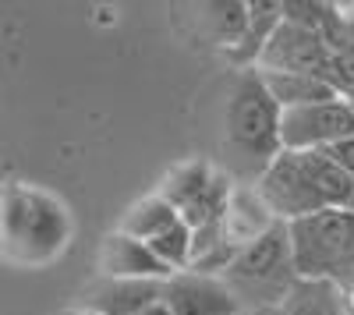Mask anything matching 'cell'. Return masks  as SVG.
<instances>
[{
	"mask_svg": "<svg viewBox=\"0 0 354 315\" xmlns=\"http://www.w3.org/2000/svg\"><path fill=\"white\" fill-rule=\"evenodd\" d=\"M330 46L322 43L312 28L294 25V21H280L273 28V36L266 39L255 71H280V75H315L322 78L330 68Z\"/></svg>",
	"mask_w": 354,
	"mask_h": 315,
	"instance_id": "obj_7",
	"label": "cell"
},
{
	"mask_svg": "<svg viewBox=\"0 0 354 315\" xmlns=\"http://www.w3.org/2000/svg\"><path fill=\"white\" fill-rule=\"evenodd\" d=\"M177 220H181V216H177V209L167 202L160 191H153V195H142L138 202L124 213V220H121L117 231L135 238V241H153L156 234H163L167 227L177 223Z\"/></svg>",
	"mask_w": 354,
	"mask_h": 315,
	"instance_id": "obj_16",
	"label": "cell"
},
{
	"mask_svg": "<svg viewBox=\"0 0 354 315\" xmlns=\"http://www.w3.org/2000/svg\"><path fill=\"white\" fill-rule=\"evenodd\" d=\"M280 21H283L280 4H273V0H252V4H248V25H245L241 39L234 43L230 50H223L227 64H230L234 71L255 68V64H259V53H262V46H266V39L273 36V28H277Z\"/></svg>",
	"mask_w": 354,
	"mask_h": 315,
	"instance_id": "obj_11",
	"label": "cell"
},
{
	"mask_svg": "<svg viewBox=\"0 0 354 315\" xmlns=\"http://www.w3.org/2000/svg\"><path fill=\"white\" fill-rule=\"evenodd\" d=\"M163 280H110L100 276V283L85 291L82 308L96 312V315H138L142 308H149L160 301Z\"/></svg>",
	"mask_w": 354,
	"mask_h": 315,
	"instance_id": "obj_10",
	"label": "cell"
},
{
	"mask_svg": "<svg viewBox=\"0 0 354 315\" xmlns=\"http://www.w3.org/2000/svg\"><path fill=\"white\" fill-rule=\"evenodd\" d=\"M344 138H354V110L344 99H326L280 113V149L315 153L333 149Z\"/></svg>",
	"mask_w": 354,
	"mask_h": 315,
	"instance_id": "obj_6",
	"label": "cell"
},
{
	"mask_svg": "<svg viewBox=\"0 0 354 315\" xmlns=\"http://www.w3.org/2000/svg\"><path fill=\"white\" fill-rule=\"evenodd\" d=\"M333 153V160L347 170V174L354 178V138H344V142H337V146L330 149Z\"/></svg>",
	"mask_w": 354,
	"mask_h": 315,
	"instance_id": "obj_19",
	"label": "cell"
},
{
	"mask_svg": "<svg viewBox=\"0 0 354 315\" xmlns=\"http://www.w3.org/2000/svg\"><path fill=\"white\" fill-rule=\"evenodd\" d=\"M75 238L68 206L28 181L0 184V255L15 266H46Z\"/></svg>",
	"mask_w": 354,
	"mask_h": 315,
	"instance_id": "obj_1",
	"label": "cell"
},
{
	"mask_svg": "<svg viewBox=\"0 0 354 315\" xmlns=\"http://www.w3.org/2000/svg\"><path fill=\"white\" fill-rule=\"evenodd\" d=\"M277 220L273 213L266 209V202L259 198L255 188H238L234 184V195H230V206H227V216H223V234L234 248H245L252 245L255 238H262L270 231Z\"/></svg>",
	"mask_w": 354,
	"mask_h": 315,
	"instance_id": "obj_12",
	"label": "cell"
},
{
	"mask_svg": "<svg viewBox=\"0 0 354 315\" xmlns=\"http://www.w3.org/2000/svg\"><path fill=\"white\" fill-rule=\"evenodd\" d=\"M64 315H96V312H88V308H82V305H78V308H71V312H64Z\"/></svg>",
	"mask_w": 354,
	"mask_h": 315,
	"instance_id": "obj_23",
	"label": "cell"
},
{
	"mask_svg": "<svg viewBox=\"0 0 354 315\" xmlns=\"http://www.w3.org/2000/svg\"><path fill=\"white\" fill-rule=\"evenodd\" d=\"M259 75H262L266 89H270V96L280 110H298V106L337 99L330 85L315 75H280V71H259Z\"/></svg>",
	"mask_w": 354,
	"mask_h": 315,
	"instance_id": "obj_14",
	"label": "cell"
},
{
	"mask_svg": "<svg viewBox=\"0 0 354 315\" xmlns=\"http://www.w3.org/2000/svg\"><path fill=\"white\" fill-rule=\"evenodd\" d=\"M238 315H283L280 305H245L238 308Z\"/></svg>",
	"mask_w": 354,
	"mask_h": 315,
	"instance_id": "obj_20",
	"label": "cell"
},
{
	"mask_svg": "<svg viewBox=\"0 0 354 315\" xmlns=\"http://www.w3.org/2000/svg\"><path fill=\"white\" fill-rule=\"evenodd\" d=\"M213 178H216V166L209 160H185V163H177V166L167 170V178L160 181L156 191L167 198L177 213H181V209H188L195 202L205 188H209Z\"/></svg>",
	"mask_w": 354,
	"mask_h": 315,
	"instance_id": "obj_15",
	"label": "cell"
},
{
	"mask_svg": "<svg viewBox=\"0 0 354 315\" xmlns=\"http://www.w3.org/2000/svg\"><path fill=\"white\" fill-rule=\"evenodd\" d=\"M344 287V301H347V312L354 315V280H347V283H340Z\"/></svg>",
	"mask_w": 354,
	"mask_h": 315,
	"instance_id": "obj_21",
	"label": "cell"
},
{
	"mask_svg": "<svg viewBox=\"0 0 354 315\" xmlns=\"http://www.w3.org/2000/svg\"><path fill=\"white\" fill-rule=\"evenodd\" d=\"M280 308L283 315H351L337 280H294Z\"/></svg>",
	"mask_w": 354,
	"mask_h": 315,
	"instance_id": "obj_13",
	"label": "cell"
},
{
	"mask_svg": "<svg viewBox=\"0 0 354 315\" xmlns=\"http://www.w3.org/2000/svg\"><path fill=\"white\" fill-rule=\"evenodd\" d=\"M347 209L354 213V191H351V198H347Z\"/></svg>",
	"mask_w": 354,
	"mask_h": 315,
	"instance_id": "obj_24",
	"label": "cell"
},
{
	"mask_svg": "<svg viewBox=\"0 0 354 315\" xmlns=\"http://www.w3.org/2000/svg\"><path fill=\"white\" fill-rule=\"evenodd\" d=\"M138 315H170V308H167V305H163V301H153V305H149V308H142V312H138Z\"/></svg>",
	"mask_w": 354,
	"mask_h": 315,
	"instance_id": "obj_22",
	"label": "cell"
},
{
	"mask_svg": "<svg viewBox=\"0 0 354 315\" xmlns=\"http://www.w3.org/2000/svg\"><path fill=\"white\" fill-rule=\"evenodd\" d=\"M322 82L333 89L337 99L354 103V50H351V53H333L326 75H322Z\"/></svg>",
	"mask_w": 354,
	"mask_h": 315,
	"instance_id": "obj_18",
	"label": "cell"
},
{
	"mask_svg": "<svg viewBox=\"0 0 354 315\" xmlns=\"http://www.w3.org/2000/svg\"><path fill=\"white\" fill-rule=\"evenodd\" d=\"M347 280H354V262H351V269H347ZM347 280H344V283H347Z\"/></svg>",
	"mask_w": 354,
	"mask_h": 315,
	"instance_id": "obj_25",
	"label": "cell"
},
{
	"mask_svg": "<svg viewBox=\"0 0 354 315\" xmlns=\"http://www.w3.org/2000/svg\"><path fill=\"white\" fill-rule=\"evenodd\" d=\"M160 301L170 308V315H238V298L220 276L205 273H174L163 280Z\"/></svg>",
	"mask_w": 354,
	"mask_h": 315,
	"instance_id": "obj_8",
	"label": "cell"
},
{
	"mask_svg": "<svg viewBox=\"0 0 354 315\" xmlns=\"http://www.w3.org/2000/svg\"><path fill=\"white\" fill-rule=\"evenodd\" d=\"M145 245H149V251L170 273H185L188 262H192V231H188V223H181V220L170 223L163 234H156L153 241H145Z\"/></svg>",
	"mask_w": 354,
	"mask_h": 315,
	"instance_id": "obj_17",
	"label": "cell"
},
{
	"mask_svg": "<svg viewBox=\"0 0 354 315\" xmlns=\"http://www.w3.org/2000/svg\"><path fill=\"white\" fill-rule=\"evenodd\" d=\"M100 276L110 280H167L174 276L145 241H135L121 231H113L100 245Z\"/></svg>",
	"mask_w": 354,
	"mask_h": 315,
	"instance_id": "obj_9",
	"label": "cell"
},
{
	"mask_svg": "<svg viewBox=\"0 0 354 315\" xmlns=\"http://www.w3.org/2000/svg\"><path fill=\"white\" fill-rule=\"evenodd\" d=\"M351 110H354V103H351Z\"/></svg>",
	"mask_w": 354,
	"mask_h": 315,
	"instance_id": "obj_26",
	"label": "cell"
},
{
	"mask_svg": "<svg viewBox=\"0 0 354 315\" xmlns=\"http://www.w3.org/2000/svg\"><path fill=\"white\" fill-rule=\"evenodd\" d=\"M252 188L259 191V198L273 213L277 223H294L308 213L326 209V202H322V195L315 191L308 170H305L301 153H290V149H280L270 160V166L255 178Z\"/></svg>",
	"mask_w": 354,
	"mask_h": 315,
	"instance_id": "obj_5",
	"label": "cell"
},
{
	"mask_svg": "<svg viewBox=\"0 0 354 315\" xmlns=\"http://www.w3.org/2000/svg\"><path fill=\"white\" fill-rule=\"evenodd\" d=\"M238 305H280L290 291L294 262H290V241H287V223H273L262 238L238 248L234 262L220 276Z\"/></svg>",
	"mask_w": 354,
	"mask_h": 315,
	"instance_id": "obj_4",
	"label": "cell"
},
{
	"mask_svg": "<svg viewBox=\"0 0 354 315\" xmlns=\"http://www.w3.org/2000/svg\"><path fill=\"white\" fill-rule=\"evenodd\" d=\"M290 262L298 280H347L354 262V213L319 209L287 223Z\"/></svg>",
	"mask_w": 354,
	"mask_h": 315,
	"instance_id": "obj_3",
	"label": "cell"
},
{
	"mask_svg": "<svg viewBox=\"0 0 354 315\" xmlns=\"http://www.w3.org/2000/svg\"><path fill=\"white\" fill-rule=\"evenodd\" d=\"M280 106L255 68L234 71L223 96V142L241 170L259 178L280 153Z\"/></svg>",
	"mask_w": 354,
	"mask_h": 315,
	"instance_id": "obj_2",
	"label": "cell"
}]
</instances>
